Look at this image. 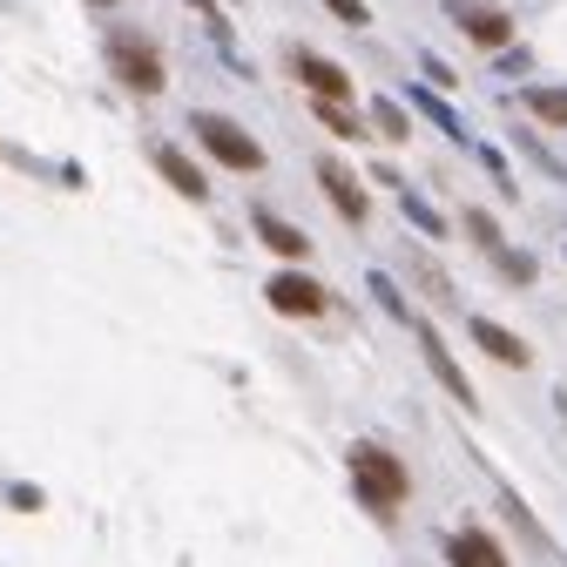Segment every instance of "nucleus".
Wrapping results in <instances>:
<instances>
[{"mask_svg":"<svg viewBox=\"0 0 567 567\" xmlns=\"http://www.w3.org/2000/svg\"><path fill=\"white\" fill-rule=\"evenodd\" d=\"M351 486H359V501L372 507V514H392L405 493H412V473L385 453V446H351Z\"/></svg>","mask_w":567,"mask_h":567,"instance_id":"nucleus-1","label":"nucleus"},{"mask_svg":"<svg viewBox=\"0 0 567 567\" xmlns=\"http://www.w3.org/2000/svg\"><path fill=\"white\" fill-rule=\"evenodd\" d=\"M196 142L209 156H217L224 169H264V150L237 128V122H224V115H196Z\"/></svg>","mask_w":567,"mask_h":567,"instance_id":"nucleus-2","label":"nucleus"},{"mask_svg":"<svg viewBox=\"0 0 567 567\" xmlns=\"http://www.w3.org/2000/svg\"><path fill=\"white\" fill-rule=\"evenodd\" d=\"M109 68L135 89V95H156L163 89V61H156V48L150 41H135V34H115L109 41Z\"/></svg>","mask_w":567,"mask_h":567,"instance_id":"nucleus-3","label":"nucleus"},{"mask_svg":"<svg viewBox=\"0 0 567 567\" xmlns=\"http://www.w3.org/2000/svg\"><path fill=\"white\" fill-rule=\"evenodd\" d=\"M412 338H419V351H425V365H433V379H440V385H446V392H453L466 412H473V385H466V372L453 365V351L440 344V331L425 324V318H412Z\"/></svg>","mask_w":567,"mask_h":567,"instance_id":"nucleus-4","label":"nucleus"},{"mask_svg":"<svg viewBox=\"0 0 567 567\" xmlns=\"http://www.w3.org/2000/svg\"><path fill=\"white\" fill-rule=\"evenodd\" d=\"M291 75H298L311 95H324V102H344V95H351V75H344L338 61L311 54V48H291Z\"/></svg>","mask_w":567,"mask_h":567,"instance_id":"nucleus-5","label":"nucleus"},{"mask_svg":"<svg viewBox=\"0 0 567 567\" xmlns=\"http://www.w3.org/2000/svg\"><path fill=\"white\" fill-rule=\"evenodd\" d=\"M270 305H277L284 318H318V311H324V291H318L311 277L284 270V277H270Z\"/></svg>","mask_w":567,"mask_h":567,"instance_id":"nucleus-6","label":"nucleus"},{"mask_svg":"<svg viewBox=\"0 0 567 567\" xmlns=\"http://www.w3.org/2000/svg\"><path fill=\"white\" fill-rule=\"evenodd\" d=\"M318 189L338 203V217H344V224H365V217H372V196H365L359 183H351L338 163H318Z\"/></svg>","mask_w":567,"mask_h":567,"instance_id":"nucleus-7","label":"nucleus"},{"mask_svg":"<svg viewBox=\"0 0 567 567\" xmlns=\"http://www.w3.org/2000/svg\"><path fill=\"white\" fill-rule=\"evenodd\" d=\"M453 21L466 28V41H480V48H493V54L514 41V21H507L501 8H453Z\"/></svg>","mask_w":567,"mask_h":567,"instance_id":"nucleus-8","label":"nucleus"},{"mask_svg":"<svg viewBox=\"0 0 567 567\" xmlns=\"http://www.w3.org/2000/svg\"><path fill=\"white\" fill-rule=\"evenodd\" d=\"M466 331H473V344L486 351V359H501V365H514V372L527 365V344H520L514 331H501V324H493V318H473Z\"/></svg>","mask_w":567,"mask_h":567,"instance_id":"nucleus-9","label":"nucleus"},{"mask_svg":"<svg viewBox=\"0 0 567 567\" xmlns=\"http://www.w3.org/2000/svg\"><path fill=\"white\" fill-rule=\"evenodd\" d=\"M156 169H163V183H169L176 196H189V203H203V176H196V163H189L183 150H169V142H163V150H156Z\"/></svg>","mask_w":567,"mask_h":567,"instance_id":"nucleus-10","label":"nucleus"},{"mask_svg":"<svg viewBox=\"0 0 567 567\" xmlns=\"http://www.w3.org/2000/svg\"><path fill=\"white\" fill-rule=\"evenodd\" d=\"M453 567H507V554H501V540H486V534H460L453 547Z\"/></svg>","mask_w":567,"mask_h":567,"instance_id":"nucleus-11","label":"nucleus"},{"mask_svg":"<svg viewBox=\"0 0 567 567\" xmlns=\"http://www.w3.org/2000/svg\"><path fill=\"white\" fill-rule=\"evenodd\" d=\"M257 237H264L277 257H305V237H298L291 224H284V217H270V209H257Z\"/></svg>","mask_w":567,"mask_h":567,"instance_id":"nucleus-12","label":"nucleus"},{"mask_svg":"<svg viewBox=\"0 0 567 567\" xmlns=\"http://www.w3.org/2000/svg\"><path fill=\"white\" fill-rule=\"evenodd\" d=\"M527 115L547 122V128H567V89H534L527 95Z\"/></svg>","mask_w":567,"mask_h":567,"instance_id":"nucleus-13","label":"nucleus"},{"mask_svg":"<svg viewBox=\"0 0 567 567\" xmlns=\"http://www.w3.org/2000/svg\"><path fill=\"white\" fill-rule=\"evenodd\" d=\"M318 122H324L331 135H359V128H365V122H359V115H351L344 102H324V95H318Z\"/></svg>","mask_w":567,"mask_h":567,"instance_id":"nucleus-14","label":"nucleus"},{"mask_svg":"<svg viewBox=\"0 0 567 567\" xmlns=\"http://www.w3.org/2000/svg\"><path fill=\"white\" fill-rule=\"evenodd\" d=\"M493 264H501L507 284H534V257H514V250H493Z\"/></svg>","mask_w":567,"mask_h":567,"instance_id":"nucleus-15","label":"nucleus"},{"mask_svg":"<svg viewBox=\"0 0 567 567\" xmlns=\"http://www.w3.org/2000/svg\"><path fill=\"white\" fill-rule=\"evenodd\" d=\"M412 277H419V284H425L433 298H453V284L440 277V264H433V257H419V264H412Z\"/></svg>","mask_w":567,"mask_h":567,"instance_id":"nucleus-16","label":"nucleus"},{"mask_svg":"<svg viewBox=\"0 0 567 567\" xmlns=\"http://www.w3.org/2000/svg\"><path fill=\"white\" fill-rule=\"evenodd\" d=\"M372 291H379V305H385V311H392L399 324H412V318H419V311H412V305H405V298L392 291V284H385V277H372Z\"/></svg>","mask_w":567,"mask_h":567,"instance_id":"nucleus-17","label":"nucleus"},{"mask_svg":"<svg viewBox=\"0 0 567 567\" xmlns=\"http://www.w3.org/2000/svg\"><path fill=\"white\" fill-rule=\"evenodd\" d=\"M324 8H331L344 28H365V21H372V8H365V0H324Z\"/></svg>","mask_w":567,"mask_h":567,"instance_id":"nucleus-18","label":"nucleus"},{"mask_svg":"<svg viewBox=\"0 0 567 567\" xmlns=\"http://www.w3.org/2000/svg\"><path fill=\"white\" fill-rule=\"evenodd\" d=\"M405 217H412V224H419L425 237H440V230H446V217H433V209H425L419 196H405Z\"/></svg>","mask_w":567,"mask_h":567,"instance_id":"nucleus-19","label":"nucleus"},{"mask_svg":"<svg viewBox=\"0 0 567 567\" xmlns=\"http://www.w3.org/2000/svg\"><path fill=\"white\" fill-rule=\"evenodd\" d=\"M466 230H473L486 250H501V230H493V217H486V209H466Z\"/></svg>","mask_w":567,"mask_h":567,"instance_id":"nucleus-20","label":"nucleus"},{"mask_svg":"<svg viewBox=\"0 0 567 567\" xmlns=\"http://www.w3.org/2000/svg\"><path fill=\"white\" fill-rule=\"evenodd\" d=\"M372 122H379V128H385L392 142L405 135V115H399V102H372Z\"/></svg>","mask_w":567,"mask_h":567,"instance_id":"nucleus-21","label":"nucleus"},{"mask_svg":"<svg viewBox=\"0 0 567 567\" xmlns=\"http://www.w3.org/2000/svg\"><path fill=\"white\" fill-rule=\"evenodd\" d=\"M412 102H419V109H425V115H433V122H440V128H446V135H460V122H453V109H446V102H440V95H412Z\"/></svg>","mask_w":567,"mask_h":567,"instance_id":"nucleus-22","label":"nucleus"},{"mask_svg":"<svg viewBox=\"0 0 567 567\" xmlns=\"http://www.w3.org/2000/svg\"><path fill=\"white\" fill-rule=\"evenodd\" d=\"M95 8H115V0H95Z\"/></svg>","mask_w":567,"mask_h":567,"instance_id":"nucleus-23","label":"nucleus"}]
</instances>
